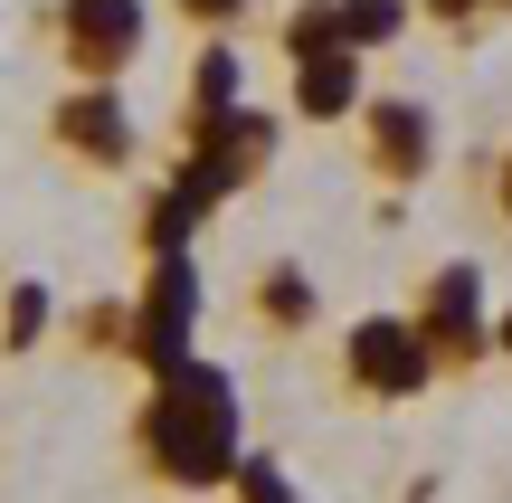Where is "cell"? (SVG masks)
<instances>
[{"label":"cell","mask_w":512,"mask_h":503,"mask_svg":"<svg viewBox=\"0 0 512 503\" xmlns=\"http://www.w3.org/2000/svg\"><path fill=\"white\" fill-rule=\"evenodd\" d=\"M418 333H427V352H437V371H484L494 361V285H484V266L475 257H456V266H437V276L418 285Z\"/></svg>","instance_id":"obj_5"},{"label":"cell","mask_w":512,"mask_h":503,"mask_svg":"<svg viewBox=\"0 0 512 503\" xmlns=\"http://www.w3.org/2000/svg\"><path fill=\"white\" fill-rule=\"evenodd\" d=\"M228 503H304V494H294V475H285V456H266V447H247V466L228 475Z\"/></svg>","instance_id":"obj_17"},{"label":"cell","mask_w":512,"mask_h":503,"mask_svg":"<svg viewBox=\"0 0 512 503\" xmlns=\"http://www.w3.org/2000/svg\"><path fill=\"white\" fill-rule=\"evenodd\" d=\"M219 219V209L200 200V190H181V181H152L143 190V209H133V247L143 257H190V238Z\"/></svg>","instance_id":"obj_10"},{"label":"cell","mask_w":512,"mask_h":503,"mask_svg":"<svg viewBox=\"0 0 512 503\" xmlns=\"http://www.w3.org/2000/svg\"><path fill=\"white\" fill-rule=\"evenodd\" d=\"M418 10L437 19V29H475V19H484V10H503V0H418Z\"/></svg>","instance_id":"obj_20"},{"label":"cell","mask_w":512,"mask_h":503,"mask_svg":"<svg viewBox=\"0 0 512 503\" xmlns=\"http://www.w3.org/2000/svg\"><path fill=\"white\" fill-rule=\"evenodd\" d=\"M190 352H200V266H190V257H143L124 361H133L143 380H162V371H181Z\"/></svg>","instance_id":"obj_3"},{"label":"cell","mask_w":512,"mask_h":503,"mask_svg":"<svg viewBox=\"0 0 512 503\" xmlns=\"http://www.w3.org/2000/svg\"><path fill=\"white\" fill-rule=\"evenodd\" d=\"M494 361H512V295L494 304Z\"/></svg>","instance_id":"obj_21"},{"label":"cell","mask_w":512,"mask_h":503,"mask_svg":"<svg viewBox=\"0 0 512 503\" xmlns=\"http://www.w3.org/2000/svg\"><path fill=\"white\" fill-rule=\"evenodd\" d=\"M484 209H494V219L512 228V133L494 143V162H484Z\"/></svg>","instance_id":"obj_19"},{"label":"cell","mask_w":512,"mask_h":503,"mask_svg":"<svg viewBox=\"0 0 512 503\" xmlns=\"http://www.w3.org/2000/svg\"><path fill=\"white\" fill-rule=\"evenodd\" d=\"M332 361H342V390L380 399V409H399V399H418L427 380H446L437 352H427V333H418V314H361Z\"/></svg>","instance_id":"obj_4"},{"label":"cell","mask_w":512,"mask_h":503,"mask_svg":"<svg viewBox=\"0 0 512 503\" xmlns=\"http://www.w3.org/2000/svg\"><path fill=\"white\" fill-rule=\"evenodd\" d=\"M48 323H57V295H48V285H38V276H19L10 285V304H0V352H38V333H48Z\"/></svg>","instance_id":"obj_14"},{"label":"cell","mask_w":512,"mask_h":503,"mask_svg":"<svg viewBox=\"0 0 512 503\" xmlns=\"http://www.w3.org/2000/svg\"><path fill=\"white\" fill-rule=\"evenodd\" d=\"M399 29H408V0H342V48H351V57L389 48Z\"/></svg>","instance_id":"obj_16"},{"label":"cell","mask_w":512,"mask_h":503,"mask_svg":"<svg viewBox=\"0 0 512 503\" xmlns=\"http://www.w3.org/2000/svg\"><path fill=\"white\" fill-rule=\"evenodd\" d=\"M275 38H285V67H304V57H332V48H342V0H294Z\"/></svg>","instance_id":"obj_13"},{"label":"cell","mask_w":512,"mask_h":503,"mask_svg":"<svg viewBox=\"0 0 512 503\" xmlns=\"http://www.w3.org/2000/svg\"><path fill=\"white\" fill-rule=\"evenodd\" d=\"M361 162L380 190H418L437 171V114L418 95H370L361 105Z\"/></svg>","instance_id":"obj_7"},{"label":"cell","mask_w":512,"mask_h":503,"mask_svg":"<svg viewBox=\"0 0 512 503\" xmlns=\"http://www.w3.org/2000/svg\"><path fill=\"white\" fill-rule=\"evenodd\" d=\"M133 466L171 494H228V475L247 466V399L238 371L209 352H190L181 371H162L133 409Z\"/></svg>","instance_id":"obj_1"},{"label":"cell","mask_w":512,"mask_h":503,"mask_svg":"<svg viewBox=\"0 0 512 503\" xmlns=\"http://www.w3.org/2000/svg\"><path fill=\"white\" fill-rule=\"evenodd\" d=\"M228 105H247V57L238 38H209L200 67H190V114H228Z\"/></svg>","instance_id":"obj_12"},{"label":"cell","mask_w":512,"mask_h":503,"mask_svg":"<svg viewBox=\"0 0 512 503\" xmlns=\"http://www.w3.org/2000/svg\"><path fill=\"white\" fill-rule=\"evenodd\" d=\"M67 333H76V352H95V361H124V342H133V295L124 304H76L67 314Z\"/></svg>","instance_id":"obj_15"},{"label":"cell","mask_w":512,"mask_h":503,"mask_svg":"<svg viewBox=\"0 0 512 503\" xmlns=\"http://www.w3.org/2000/svg\"><path fill=\"white\" fill-rule=\"evenodd\" d=\"M285 76H294V114H304V124H351V114L370 105V57H351V48L304 57V67H285Z\"/></svg>","instance_id":"obj_9"},{"label":"cell","mask_w":512,"mask_h":503,"mask_svg":"<svg viewBox=\"0 0 512 503\" xmlns=\"http://www.w3.org/2000/svg\"><path fill=\"white\" fill-rule=\"evenodd\" d=\"M275 143H285V124H275L266 105H228V114H181V162H171V181L200 190L209 209L238 200L247 181H266Z\"/></svg>","instance_id":"obj_2"},{"label":"cell","mask_w":512,"mask_h":503,"mask_svg":"<svg viewBox=\"0 0 512 503\" xmlns=\"http://www.w3.org/2000/svg\"><path fill=\"white\" fill-rule=\"evenodd\" d=\"M171 10L190 19L200 38H238V19H247V0H171Z\"/></svg>","instance_id":"obj_18"},{"label":"cell","mask_w":512,"mask_h":503,"mask_svg":"<svg viewBox=\"0 0 512 503\" xmlns=\"http://www.w3.org/2000/svg\"><path fill=\"white\" fill-rule=\"evenodd\" d=\"M143 38H152L143 0H57V57L76 86H114L143 57Z\"/></svg>","instance_id":"obj_6"},{"label":"cell","mask_w":512,"mask_h":503,"mask_svg":"<svg viewBox=\"0 0 512 503\" xmlns=\"http://www.w3.org/2000/svg\"><path fill=\"white\" fill-rule=\"evenodd\" d=\"M247 314L266 323V333H313V323H323V285L304 276V266H256V285H247Z\"/></svg>","instance_id":"obj_11"},{"label":"cell","mask_w":512,"mask_h":503,"mask_svg":"<svg viewBox=\"0 0 512 503\" xmlns=\"http://www.w3.org/2000/svg\"><path fill=\"white\" fill-rule=\"evenodd\" d=\"M48 143L67 152V162H86V171H124L133 152H143V124H133V105L114 86H67L57 114H48Z\"/></svg>","instance_id":"obj_8"}]
</instances>
